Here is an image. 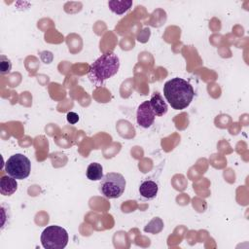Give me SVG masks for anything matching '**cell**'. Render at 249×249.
<instances>
[{"mask_svg": "<svg viewBox=\"0 0 249 249\" xmlns=\"http://www.w3.org/2000/svg\"><path fill=\"white\" fill-rule=\"evenodd\" d=\"M163 95L174 110H183L191 104L195 90L189 82L176 77L164 84Z\"/></svg>", "mask_w": 249, "mask_h": 249, "instance_id": "6da1fadb", "label": "cell"}, {"mask_svg": "<svg viewBox=\"0 0 249 249\" xmlns=\"http://www.w3.org/2000/svg\"><path fill=\"white\" fill-rule=\"evenodd\" d=\"M119 68V56L115 53H107L91 63L88 77L91 84L95 87H100L106 80L117 74Z\"/></svg>", "mask_w": 249, "mask_h": 249, "instance_id": "7a4b0ae2", "label": "cell"}, {"mask_svg": "<svg viewBox=\"0 0 249 249\" xmlns=\"http://www.w3.org/2000/svg\"><path fill=\"white\" fill-rule=\"evenodd\" d=\"M125 185V179L121 173L108 172L100 180L99 192L106 198H118L124 194Z\"/></svg>", "mask_w": 249, "mask_h": 249, "instance_id": "3957f363", "label": "cell"}, {"mask_svg": "<svg viewBox=\"0 0 249 249\" xmlns=\"http://www.w3.org/2000/svg\"><path fill=\"white\" fill-rule=\"evenodd\" d=\"M40 240L45 249H63L68 243V232L62 227L52 225L43 231Z\"/></svg>", "mask_w": 249, "mask_h": 249, "instance_id": "277c9868", "label": "cell"}, {"mask_svg": "<svg viewBox=\"0 0 249 249\" xmlns=\"http://www.w3.org/2000/svg\"><path fill=\"white\" fill-rule=\"evenodd\" d=\"M31 170V162L29 159L22 154H15L11 156L5 163V171L8 175L17 180H22L29 176Z\"/></svg>", "mask_w": 249, "mask_h": 249, "instance_id": "5b68a950", "label": "cell"}, {"mask_svg": "<svg viewBox=\"0 0 249 249\" xmlns=\"http://www.w3.org/2000/svg\"><path fill=\"white\" fill-rule=\"evenodd\" d=\"M155 118H156V115L151 107L149 100L142 102L138 106L137 113H136V121L140 126L144 128L150 127L154 124Z\"/></svg>", "mask_w": 249, "mask_h": 249, "instance_id": "8992f818", "label": "cell"}, {"mask_svg": "<svg viewBox=\"0 0 249 249\" xmlns=\"http://www.w3.org/2000/svg\"><path fill=\"white\" fill-rule=\"evenodd\" d=\"M151 107L155 113L156 116H163L166 114L168 108L166 102L163 100V97L160 92H154L151 96V99L149 100Z\"/></svg>", "mask_w": 249, "mask_h": 249, "instance_id": "52a82bcc", "label": "cell"}, {"mask_svg": "<svg viewBox=\"0 0 249 249\" xmlns=\"http://www.w3.org/2000/svg\"><path fill=\"white\" fill-rule=\"evenodd\" d=\"M159 192L158 184L153 180H145L139 186V194L147 199H153L157 196Z\"/></svg>", "mask_w": 249, "mask_h": 249, "instance_id": "ba28073f", "label": "cell"}, {"mask_svg": "<svg viewBox=\"0 0 249 249\" xmlns=\"http://www.w3.org/2000/svg\"><path fill=\"white\" fill-rule=\"evenodd\" d=\"M18 190L17 179L10 175H4L0 179V193L3 196H11Z\"/></svg>", "mask_w": 249, "mask_h": 249, "instance_id": "9c48e42d", "label": "cell"}, {"mask_svg": "<svg viewBox=\"0 0 249 249\" xmlns=\"http://www.w3.org/2000/svg\"><path fill=\"white\" fill-rule=\"evenodd\" d=\"M108 6L113 13L117 15H123L131 8L132 1L131 0H122V1L112 0L108 2Z\"/></svg>", "mask_w": 249, "mask_h": 249, "instance_id": "30bf717a", "label": "cell"}, {"mask_svg": "<svg viewBox=\"0 0 249 249\" xmlns=\"http://www.w3.org/2000/svg\"><path fill=\"white\" fill-rule=\"evenodd\" d=\"M86 175L90 181H98L101 180L103 175V167L98 162H91L89 164L87 168Z\"/></svg>", "mask_w": 249, "mask_h": 249, "instance_id": "8fae6325", "label": "cell"}, {"mask_svg": "<svg viewBox=\"0 0 249 249\" xmlns=\"http://www.w3.org/2000/svg\"><path fill=\"white\" fill-rule=\"evenodd\" d=\"M163 230V222L160 218L155 217L153 218L144 228L145 232H150L153 234H157Z\"/></svg>", "mask_w": 249, "mask_h": 249, "instance_id": "7c38bea8", "label": "cell"}, {"mask_svg": "<svg viewBox=\"0 0 249 249\" xmlns=\"http://www.w3.org/2000/svg\"><path fill=\"white\" fill-rule=\"evenodd\" d=\"M12 69V62L11 60L5 56V55H0V72L2 75L9 74Z\"/></svg>", "mask_w": 249, "mask_h": 249, "instance_id": "4fadbf2b", "label": "cell"}, {"mask_svg": "<svg viewBox=\"0 0 249 249\" xmlns=\"http://www.w3.org/2000/svg\"><path fill=\"white\" fill-rule=\"evenodd\" d=\"M66 119H67V122L69 124H75L79 121V115L75 112H68L67 115H66Z\"/></svg>", "mask_w": 249, "mask_h": 249, "instance_id": "5bb4252c", "label": "cell"}]
</instances>
